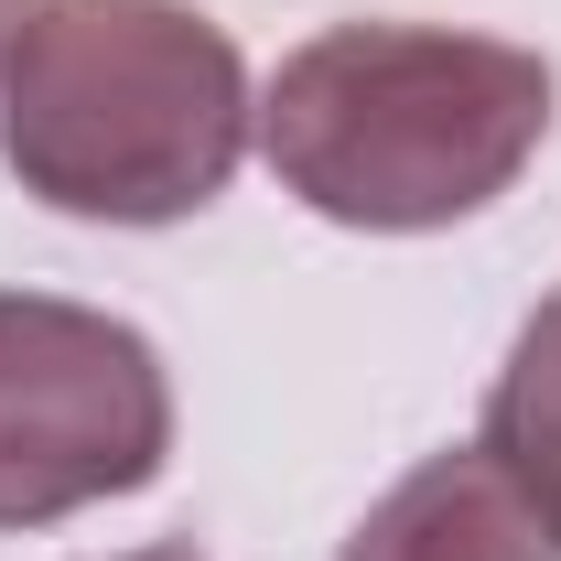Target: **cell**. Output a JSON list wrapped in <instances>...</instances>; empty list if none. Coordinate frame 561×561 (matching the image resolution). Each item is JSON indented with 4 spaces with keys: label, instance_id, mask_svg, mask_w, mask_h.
Masks as SVG:
<instances>
[{
    "label": "cell",
    "instance_id": "cell-1",
    "mask_svg": "<svg viewBox=\"0 0 561 561\" xmlns=\"http://www.w3.org/2000/svg\"><path fill=\"white\" fill-rule=\"evenodd\" d=\"M551 66L496 33L432 22H335L302 55H280L260 98L271 173L335 227L421 238L454 216H486L529 151L551 140Z\"/></svg>",
    "mask_w": 561,
    "mask_h": 561
},
{
    "label": "cell",
    "instance_id": "cell-2",
    "mask_svg": "<svg viewBox=\"0 0 561 561\" xmlns=\"http://www.w3.org/2000/svg\"><path fill=\"white\" fill-rule=\"evenodd\" d=\"M249 151V66L195 0H33L0 66V162L98 227H173Z\"/></svg>",
    "mask_w": 561,
    "mask_h": 561
},
{
    "label": "cell",
    "instance_id": "cell-3",
    "mask_svg": "<svg viewBox=\"0 0 561 561\" xmlns=\"http://www.w3.org/2000/svg\"><path fill=\"white\" fill-rule=\"evenodd\" d=\"M173 454L162 356L119 313L55 291H0V529H55L130 496Z\"/></svg>",
    "mask_w": 561,
    "mask_h": 561
},
{
    "label": "cell",
    "instance_id": "cell-4",
    "mask_svg": "<svg viewBox=\"0 0 561 561\" xmlns=\"http://www.w3.org/2000/svg\"><path fill=\"white\" fill-rule=\"evenodd\" d=\"M335 561H561V529L486 443H454L378 496Z\"/></svg>",
    "mask_w": 561,
    "mask_h": 561
},
{
    "label": "cell",
    "instance_id": "cell-5",
    "mask_svg": "<svg viewBox=\"0 0 561 561\" xmlns=\"http://www.w3.org/2000/svg\"><path fill=\"white\" fill-rule=\"evenodd\" d=\"M476 443L551 507V529H561V291L518 324V346H507V367H496V389H486V432Z\"/></svg>",
    "mask_w": 561,
    "mask_h": 561
},
{
    "label": "cell",
    "instance_id": "cell-6",
    "mask_svg": "<svg viewBox=\"0 0 561 561\" xmlns=\"http://www.w3.org/2000/svg\"><path fill=\"white\" fill-rule=\"evenodd\" d=\"M22 22H33V0H0V66H11V44H22Z\"/></svg>",
    "mask_w": 561,
    "mask_h": 561
},
{
    "label": "cell",
    "instance_id": "cell-7",
    "mask_svg": "<svg viewBox=\"0 0 561 561\" xmlns=\"http://www.w3.org/2000/svg\"><path fill=\"white\" fill-rule=\"evenodd\" d=\"M130 561H195V551H130Z\"/></svg>",
    "mask_w": 561,
    "mask_h": 561
}]
</instances>
